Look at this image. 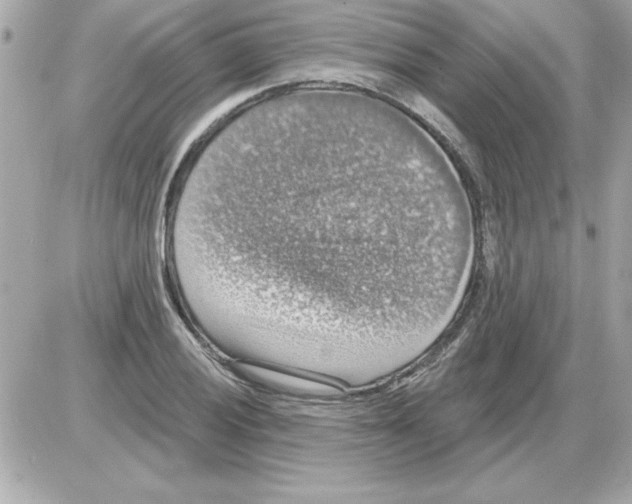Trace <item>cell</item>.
<instances>
[{
    "label": "cell",
    "mask_w": 632,
    "mask_h": 504,
    "mask_svg": "<svg viewBox=\"0 0 632 504\" xmlns=\"http://www.w3.org/2000/svg\"><path fill=\"white\" fill-rule=\"evenodd\" d=\"M246 369V372H248L251 377L256 378L268 385L286 388L288 390L312 393L314 391L320 390V388H324L314 382L298 379L293 376L283 374L281 372H275L251 365L246 366Z\"/></svg>",
    "instance_id": "cell-2"
},
{
    "label": "cell",
    "mask_w": 632,
    "mask_h": 504,
    "mask_svg": "<svg viewBox=\"0 0 632 504\" xmlns=\"http://www.w3.org/2000/svg\"><path fill=\"white\" fill-rule=\"evenodd\" d=\"M364 140L315 125L245 142L221 200L215 248L224 272L335 277L379 291L420 280L435 245L403 208L392 152Z\"/></svg>",
    "instance_id": "cell-1"
}]
</instances>
